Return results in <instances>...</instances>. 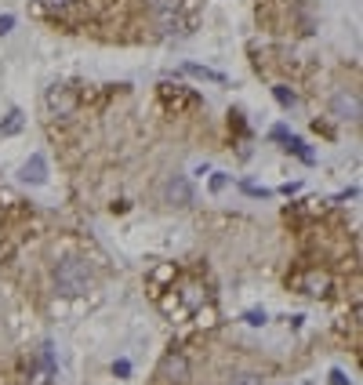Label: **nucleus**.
Returning a JSON list of instances; mask_svg holds the SVG:
<instances>
[{"label":"nucleus","instance_id":"nucleus-1","mask_svg":"<svg viewBox=\"0 0 363 385\" xmlns=\"http://www.w3.org/2000/svg\"><path fill=\"white\" fill-rule=\"evenodd\" d=\"M95 287V273L84 259H62L55 266V291L62 298H84Z\"/></svg>","mask_w":363,"mask_h":385},{"label":"nucleus","instance_id":"nucleus-2","mask_svg":"<svg viewBox=\"0 0 363 385\" xmlns=\"http://www.w3.org/2000/svg\"><path fill=\"white\" fill-rule=\"evenodd\" d=\"M160 381L167 385H185L189 381V360L182 353H167L160 360Z\"/></svg>","mask_w":363,"mask_h":385},{"label":"nucleus","instance_id":"nucleus-3","mask_svg":"<svg viewBox=\"0 0 363 385\" xmlns=\"http://www.w3.org/2000/svg\"><path fill=\"white\" fill-rule=\"evenodd\" d=\"M29 378H33V385H48L55 378V346H51V341L40 346V356H37V363L29 367Z\"/></svg>","mask_w":363,"mask_h":385},{"label":"nucleus","instance_id":"nucleus-4","mask_svg":"<svg viewBox=\"0 0 363 385\" xmlns=\"http://www.w3.org/2000/svg\"><path fill=\"white\" fill-rule=\"evenodd\" d=\"M48 110L55 113V117H73L77 113V95L70 91V88H48Z\"/></svg>","mask_w":363,"mask_h":385},{"label":"nucleus","instance_id":"nucleus-5","mask_svg":"<svg viewBox=\"0 0 363 385\" xmlns=\"http://www.w3.org/2000/svg\"><path fill=\"white\" fill-rule=\"evenodd\" d=\"M164 197H167V204H175V207H189V204H193V185H189L185 175H175L167 182Z\"/></svg>","mask_w":363,"mask_h":385},{"label":"nucleus","instance_id":"nucleus-6","mask_svg":"<svg viewBox=\"0 0 363 385\" xmlns=\"http://www.w3.org/2000/svg\"><path fill=\"white\" fill-rule=\"evenodd\" d=\"M18 178L29 182V185H44V182H48V160L40 157V153H33V157L22 164V171H18Z\"/></svg>","mask_w":363,"mask_h":385},{"label":"nucleus","instance_id":"nucleus-7","mask_svg":"<svg viewBox=\"0 0 363 385\" xmlns=\"http://www.w3.org/2000/svg\"><path fill=\"white\" fill-rule=\"evenodd\" d=\"M334 117L338 120H359V98L349 95V91L334 95Z\"/></svg>","mask_w":363,"mask_h":385},{"label":"nucleus","instance_id":"nucleus-8","mask_svg":"<svg viewBox=\"0 0 363 385\" xmlns=\"http://www.w3.org/2000/svg\"><path fill=\"white\" fill-rule=\"evenodd\" d=\"M302 291L305 294H312V298H327L331 294V276L327 273H309V276H302Z\"/></svg>","mask_w":363,"mask_h":385},{"label":"nucleus","instance_id":"nucleus-9","mask_svg":"<svg viewBox=\"0 0 363 385\" xmlns=\"http://www.w3.org/2000/svg\"><path fill=\"white\" fill-rule=\"evenodd\" d=\"M157 22H160V33H164V37H182V33L189 30V22H185L178 11H164V15H157Z\"/></svg>","mask_w":363,"mask_h":385},{"label":"nucleus","instance_id":"nucleus-10","mask_svg":"<svg viewBox=\"0 0 363 385\" xmlns=\"http://www.w3.org/2000/svg\"><path fill=\"white\" fill-rule=\"evenodd\" d=\"M182 73L197 77V80H211V84H225V73H218V70H207V66H197V62H185V66H182Z\"/></svg>","mask_w":363,"mask_h":385},{"label":"nucleus","instance_id":"nucleus-11","mask_svg":"<svg viewBox=\"0 0 363 385\" xmlns=\"http://www.w3.org/2000/svg\"><path fill=\"white\" fill-rule=\"evenodd\" d=\"M15 131H22V110H11V113H8V120L0 124V135H4V138H8V135H15Z\"/></svg>","mask_w":363,"mask_h":385},{"label":"nucleus","instance_id":"nucleus-12","mask_svg":"<svg viewBox=\"0 0 363 385\" xmlns=\"http://www.w3.org/2000/svg\"><path fill=\"white\" fill-rule=\"evenodd\" d=\"M272 95H276V102H280L284 110H294V105H298V95H294L291 88H284V84H276V88H272Z\"/></svg>","mask_w":363,"mask_h":385},{"label":"nucleus","instance_id":"nucleus-13","mask_svg":"<svg viewBox=\"0 0 363 385\" xmlns=\"http://www.w3.org/2000/svg\"><path fill=\"white\" fill-rule=\"evenodd\" d=\"M244 324H247V327H265L269 316H265V309H247V313H244Z\"/></svg>","mask_w":363,"mask_h":385},{"label":"nucleus","instance_id":"nucleus-14","mask_svg":"<svg viewBox=\"0 0 363 385\" xmlns=\"http://www.w3.org/2000/svg\"><path fill=\"white\" fill-rule=\"evenodd\" d=\"M149 8H153L157 15H164V11H178L182 8V0H145Z\"/></svg>","mask_w":363,"mask_h":385},{"label":"nucleus","instance_id":"nucleus-15","mask_svg":"<svg viewBox=\"0 0 363 385\" xmlns=\"http://www.w3.org/2000/svg\"><path fill=\"white\" fill-rule=\"evenodd\" d=\"M229 385H262V374H254V371H244V374H237Z\"/></svg>","mask_w":363,"mask_h":385},{"label":"nucleus","instance_id":"nucleus-16","mask_svg":"<svg viewBox=\"0 0 363 385\" xmlns=\"http://www.w3.org/2000/svg\"><path fill=\"white\" fill-rule=\"evenodd\" d=\"M113 374H117V378H131V360H124V356L113 360Z\"/></svg>","mask_w":363,"mask_h":385},{"label":"nucleus","instance_id":"nucleus-17","mask_svg":"<svg viewBox=\"0 0 363 385\" xmlns=\"http://www.w3.org/2000/svg\"><path fill=\"white\" fill-rule=\"evenodd\" d=\"M229 185V175L225 171H215V175H211V192H222Z\"/></svg>","mask_w":363,"mask_h":385},{"label":"nucleus","instance_id":"nucleus-18","mask_svg":"<svg viewBox=\"0 0 363 385\" xmlns=\"http://www.w3.org/2000/svg\"><path fill=\"white\" fill-rule=\"evenodd\" d=\"M40 8H48V11H62V8H70L73 0H37Z\"/></svg>","mask_w":363,"mask_h":385},{"label":"nucleus","instance_id":"nucleus-19","mask_svg":"<svg viewBox=\"0 0 363 385\" xmlns=\"http://www.w3.org/2000/svg\"><path fill=\"white\" fill-rule=\"evenodd\" d=\"M327 378H331V385H352V378H349L345 371H341V367H334V371H331Z\"/></svg>","mask_w":363,"mask_h":385},{"label":"nucleus","instance_id":"nucleus-20","mask_svg":"<svg viewBox=\"0 0 363 385\" xmlns=\"http://www.w3.org/2000/svg\"><path fill=\"white\" fill-rule=\"evenodd\" d=\"M15 30V15H0V37H8Z\"/></svg>","mask_w":363,"mask_h":385},{"label":"nucleus","instance_id":"nucleus-21","mask_svg":"<svg viewBox=\"0 0 363 385\" xmlns=\"http://www.w3.org/2000/svg\"><path fill=\"white\" fill-rule=\"evenodd\" d=\"M244 192H251V197H269V189L254 185V182H244Z\"/></svg>","mask_w":363,"mask_h":385}]
</instances>
